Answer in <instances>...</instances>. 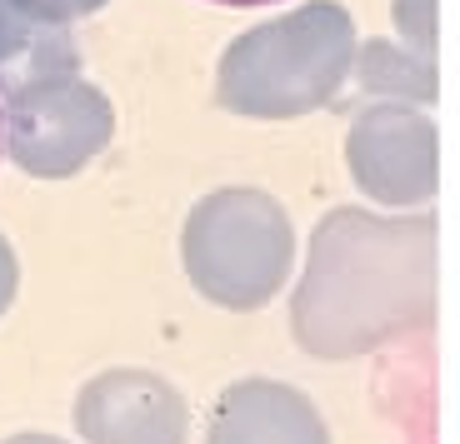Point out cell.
<instances>
[{
  "label": "cell",
  "mask_w": 460,
  "mask_h": 444,
  "mask_svg": "<svg viewBox=\"0 0 460 444\" xmlns=\"http://www.w3.org/2000/svg\"><path fill=\"white\" fill-rule=\"evenodd\" d=\"M15 290H21V260H15V245L0 235V315L15 305Z\"/></svg>",
  "instance_id": "7c38bea8"
},
{
  "label": "cell",
  "mask_w": 460,
  "mask_h": 444,
  "mask_svg": "<svg viewBox=\"0 0 460 444\" xmlns=\"http://www.w3.org/2000/svg\"><path fill=\"white\" fill-rule=\"evenodd\" d=\"M0 444H66L60 434H40V430H25V434H11V440H0Z\"/></svg>",
  "instance_id": "4fadbf2b"
},
{
  "label": "cell",
  "mask_w": 460,
  "mask_h": 444,
  "mask_svg": "<svg viewBox=\"0 0 460 444\" xmlns=\"http://www.w3.org/2000/svg\"><path fill=\"white\" fill-rule=\"evenodd\" d=\"M345 165L366 200L391 210L430 205L440 185V135L420 105L370 100L345 130Z\"/></svg>",
  "instance_id": "5b68a950"
},
{
  "label": "cell",
  "mask_w": 460,
  "mask_h": 444,
  "mask_svg": "<svg viewBox=\"0 0 460 444\" xmlns=\"http://www.w3.org/2000/svg\"><path fill=\"white\" fill-rule=\"evenodd\" d=\"M75 434L85 444H185L190 410L181 389L155 370H101L70 405Z\"/></svg>",
  "instance_id": "8992f818"
},
{
  "label": "cell",
  "mask_w": 460,
  "mask_h": 444,
  "mask_svg": "<svg viewBox=\"0 0 460 444\" xmlns=\"http://www.w3.org/2000/svg\"><path fill=\"white\" fill-rule=\"evenodd\" d=\"M206 444H331V424L305 389L251 375L220 389Z\"/></svg>",
  "instance_id": "52a82bcc"
},
{
  "label": "cell",
  "mask_w": 460,
  "mask_h": 444,
  "mask_svg": "<svg viewBox=\"0 0 460 444\" xmlns=\"http://www.w3.org/2000/svg\"><path fill=\"white\" fill-rule=\"evenodd\" d=\"M21 11H31V15H40V21H50V25H75V21H85V15H95L105 5V0H15Z\"/></svg>",
  "instance_id": "8fae6325"
},
{
  "label": "cell",
  "mask_w": 460,
  "mask_h": 444,
  "mask_svg": "<svg viewBox=\"0 0 460 444\" xmlns=\"http://www.w3.org/2000/svg\"><path fill=\"white\" fill-rule=\"evenodd\" d=\"M216 5H235V11H251V5H276V0H216Z\"/></svg>",
  "instance_id": "5bb4252c"
},
{
  "label": "cell",
  "mask_w": 460,
  "mask_h": 444,
  "mask_svg": "<svg viewBox=\"0 0 460 444\" xmlns=\"http://www.w3.org/2000/svg\"><path fill=\"white\" fill-rule=\"evenodd\" d=\"M391 21L401 30V46L420 50V56H436V0H395Z\"/></svg>",
  "instance_id": "30bf717a"
},
{
  "label": "cell",
  "mask_w": 460,
  "mask_h": 444,
  "mask_svg": "<svg viewBox=\"0 0 460 444\" xmlns=\"http://www.w3.org/2000/svg\"><path fill=\"white\" fill-rule=\"evenodd\" d=\"M75 70H81V50L70 25H50L21 11L15 0H0V100L31 80L75 75Z\"/></svg>",
  "instance_id": "ba28073f"
},
{
  "label": "cell",
  "mask_w": 460,
  "mask_h": 444,
  "mask_svg": "<svg viewBox=\"0 0 460 444\" xmlns=\"http://www.w3.org/2000/svg\"><path fill=\"white\" fill-rule=\"evenodd\" d=\"M436 315V215L335 205L311 230L290 295V335L311 360H360Z\"/></svg>",
  "instance_id": "6da1fadb"
},
{
  "label": "cell",
  "mask_w": 460,
  "mask_h": 444,
  "mask_svg": "<svg viewBox=\"0 0 460 444\" xmlns=\"http://www.w3.org/2000/svg\"><path fill=\"white\" fill-rule=\"evenodd\" d=\"M115 135L111 95L75 70L21 85L0 100V155L31 180L81 175Z\"/></svg>",
  "instance_id": "277c9868"
},
{
  "label": "cell",
  "mask_w": 460,
  "mask_h": 444,
  "mask_svg": "<svg viewBox=\"0 0 460 444\" xmlns=\"http://www.w3.org/2000/svg\"><path fill=\"white\" fill-rule=\"evenodd\" d=\"M356 46V21L341 0H305L230 40L216 65V105L245 120L325 110L350 80Z\"/></svg>",
  "instance_id": "7a4b0ae2"
},
{
  "label": "cell",
  "mask_w": 460,
  "mask_h": 444,
  "mask_svg": "<svg viewBox=\"0 0 460 444\" xmlns=\"http://www.w3.org/2000/svg\"><path fill=\"white\" fill-rule=\"evenodd\" d=\"M350 75L360 80V95L401 105H436V56L401 46V40H366L350 56Z\"/></svg>",
  "instance_id": "9c48e42d"
},
{
  "label": "cell",
  "mask_w": 460,
  "mask_h": 444,
  "mask_svg": "<svg viewBox=\"0 0 460 444\" xmlns=\"http://www.w3.org/2000/svg\"><path fill=\"white\" fill-rule=\"evenodd\" d=\"M181 265L206 305L251 315L286 290L296 270V225L276 195L226 185L190 205L181 230Z\"/></svg>",
  "instance_id": "3957f363"
}]
</instances>
